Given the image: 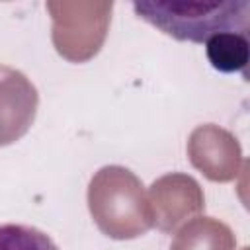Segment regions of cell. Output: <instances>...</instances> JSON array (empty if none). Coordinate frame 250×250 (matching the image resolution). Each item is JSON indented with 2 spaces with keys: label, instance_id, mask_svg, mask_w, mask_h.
<instances>
[{
  "label": "cell",
  "instance_id": "1",
  "mask_svg": "<svg viewBox=\"0 0 250 250\" xmlns=\"http://www.w3.org/2000/svg\"><path fill=\"white\" fill-rule=\"evenodd\" d=\"M137 18L176 41L205 45L219 33H244L250 27L248 0H146L133 2Z\"/></svg>",
  "mask_w": 250,
  "mask_h": 250
},
{
  "label": "cell",
  "instance_id": "2",
  "mask_svg": "<svg viewBox=\"0 0 250 250\" xmlns=\"http://www.w3.org/2000/svg\"><path fill=\"white\" fill-rule=\"evenodd\" d=\"M39 96L27 76L0 64V146L23 137L31 127Z\"/></svg>",
  "mask_w": 250,
  "mask_h": 250
},
{
  "label": "cell",
  "instance_id": "3",
  "mask_svg": "<svg viewBox=\"0 0 250 250\" xmlns=\"http://www.w3.org/2000/svg\"><path fill=\"white\" fill-rule=\"evenodd\" d=\"M205 53L211 66L219 72H240L244 78L250 61V41L244 33H219L205 43Z\"/></svg>",
  "mask_w": 250,
  "mask_h": 250
},
{
  "label": "cell",
  "instance_id": "4",
  "mask_svg": "<svg viewBox=\"0 0 250 250\" xmlns=\"http://www.w3.org/2000/svg\"><path fill=\"white\" fill-rule=\"evenodd\" d=\"M0 250H59L49 234L29 225H0Z\"/></svg>",
  "mask_w": 250,
  "mask_h": 250
}]
</instances>
